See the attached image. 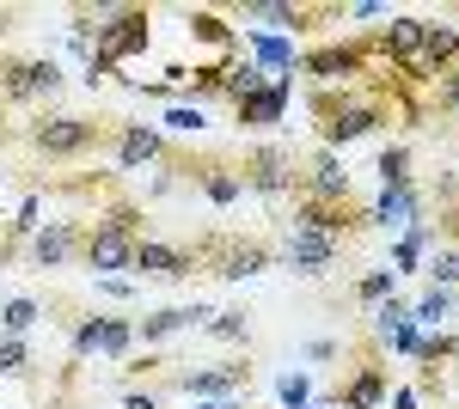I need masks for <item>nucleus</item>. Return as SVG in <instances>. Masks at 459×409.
Returning a JSON list of instances; mask_svg holds the SVG:
<instances>
[{
	"mask_svg": "<svg viewBox=\"0 0 459 409\" xmlns=\"http://www.w3.org/2000/svg\"><path fill=\"white\" fill-rule=\"evenodd\" d=\"M190 257H196V269L221 275V281H251V275L276 269V244L270 239H246V233H203L196 244H184Z\"/></svg>",
	"mask_w": 459,
	"mask_h": 409,
	"instance_id": "obj_1",
	"label": "nucleus"
},
{
	"mask_svg": "<svg viewBox=\"0 0 459 409\" xmlns=\"http://www.w3.org/2000/svg\"><path fill=\"white\" fill-rule=\"evenodd\" d=\"M117 123L123 116H37L25 141H31L37 159H86V153H99L105 141H117Z\"/></svg>",
	"mask_w": 459,
	"mask_h": 409,
	"instance_id": "obj_2",
	"label": "nucleus"
},
{
	"mask_svg": "<svg viewBox=\"0 0 459 409\" xmlns=\"http://www.w3.org/2000/svg\"><path fill=\"white\" fill-rule=\"evenodd\" d=\"M153 43V6H99V37H92V62L99 68H123Z\"/></svg>",
	"mask_w": 459,
	"mask_h": 409,
	"instance_id": "obj_3",
	"label": "nucleus"
},
{
	"mask_svg": "<svg viewBox=\"0 0 459 409\" xmlns=\"http://www.w3.org/2000/svg\"><path fill=\"white\" fill-rule=\"evenodd\" d=\"M233 166H239V183L257 190L264 202H288V196H294V166H300V153L282 147V141H251Z\"/></svg>",
	"mask_w": 459,
	"mask_h": 409,
	"instance_id": "obj_4",
	"label": "nucleus"
},
{
	"mask_svg": "<svg viewBox=\"0 0 459 409\" xmlns=\"http://www.w3.org/2000/svg\"><path fill=\"white\" fill-rule=\"evenodd\" d=\"M135 244H142V239H135L129 226H117V220H105V214H86V244H80V263L105 281V275H117V269H129V263H135Z\"/></svg>",
	"mask_w": 459,
	"mask_h": 409,
	"instance_id": "obj_5",
	"label": "nucleus"
},
{
	"mask_svg": "<svg viewBox=\"0 0 459 409\" xmlns=\"http://www.w3.org/2000/svg\"><path fill=\"white\" fill-rule=\"evenodd\" d=\"M160 385H166V391H184V397H196V404H209V397H246V391H251V367H246V361H214V367H196V373L172 367Z\"/></svg>",
	"mask_w": 459,
	"mask_h": 409,
	"instance_id": "obj_6",
	"label": "nucleus"
},
{
	"mask_svg": "<svg viewBox=\"0 0 459 409\" xmlns=\"http://www.w3.org/2000/svg\"><path fill=\"white\" fill-rule=\"evenodd\" d=\"M300 73H313L318 92H331V86H361L368 80V55H361V37L350 43H318L300 55Z\"/></svg>",
	"mask_w": 459,
	"mask_h": 409,
	"instance_id": "obj_7",
	"label": "nucleus"
},
{
	"mask_svg": "<svg viewBox=\"0 0 459 409\" xmlns=\"http://www.w3.org/2000/svg\"><path fill=\"white\" fill-rule=\"evenodd\" d=\"M68 86V73L56 55H37V62H0V98L6 104H37V98H56Z\"/></svg>",
	"mask_w": 459,
	"mask_h": 409,
	"instance_id": "obj_8",
	"label": "nucleus"
},
{
	"mask_svg": "<svg viewBox=\"0 0 459 409\" xmlns=\"http://www.w3.org/2000/svg\"><path fill=\"white\" fill-rule=\"evenodd\" d=\"M80 244H86V214H56V220H43L25 244V263L31 269H62L80 257Z\"/></svg>",
	"mask_w": 459,
	"mask_h": 409,
	"instance_id": "obj_9",
	"label": "nucleus"
},
{
	"mask_svg": "<svg viewBox=\"0 0 459 409\" xmlns=\"http://www.w3.org/2000/svg\"><path fill=\"white\" fill-rule=\"evenodd\" d=\"M337 257H343V244L325 239V233H307V226H288L282 251H276V263H288L294 275H307V281H318V275L337 269Z\"/></svg>",
	"mask_w": 459,
	"mask_h": 409,
	"instance_id": "obj_10",
	"label": "nucleus"
},
{
	"mask_svg": "<svg viewBox=\"0 0 459 409\" xmlns=\"http://www.w3.org/2000/svg\"><path fill=\"white\" fill-rule=\"evenodd\" d=\"M288 98H294V73H270V86L251 92V98H239V104H233V116H239V129L264 135V129H276V123L288 116Z\"/></svg>",
	"mask_w": 459,
	"mask_h": 409,
	"instance_id": "obj_11",
	"label": "nucleus"
},
{
	"mask_svg": "<svg viewBox=\"0 0 459 409\" xmlns=\"http://www.w3.org/2000/svg\"><path fill=\"white\" fill-rule=\"evenodd\" d=\"M166 159H178L172 147H166V135L160 129H147V123H117V171H142V166H166Z\"/></svg>",
	"mask_w": 459,
	"mask_h": 409,
	"instance_id": "obj_12",
	"label": "nucleus"
},
{
	"mask_svg": "<svg viewBox=\"0 0 459 409\" xmlns=\"http://www.w3.org/2000/svg\"><path fill=\"white\" fill-rule=\"evenodd\" d=\"M129 269L147 275V281H184V275H196V257H190L184 244L142 239V244H135V263H129Z\"/></svg>",
	"mask_w": 459,
	"mask_h": 409,
	"instance_id": "obj_13",
	"label": "nucleus"
},
{
	"mask_svg": "<svg viewBox=\"0 0 459 409\" xmlns=\"http://www.w3.org/2000/svg\"><path fill=\"white\" fill-rule=\"evenodd\" d=\"M423 220V190L417 183H392L380 190L374 202H368V226H398V233H411Z\"/></svg>",
	"mask_w": 459,
	"mask_h": 409,
	"instance_id": "obj_14",
	"label": "nucleus"
},
{
	"mask_svg": "<svg viewBox=\"0 0 459 409\" xmlns=\"http://www.w3.org/2000/svg\"><path fill=\"white\" fill-rule=\"evenodd\" d=\"M386 348H368V361H361V373L350 385H331V397L343 409H380L386 404V361H380Z\"/></svg>",
	"mask_w": 459,
	"mask_h": 409,
	"instance_id": "obj_15",
	"label": "nucleus"
},
{
	"mask_svg": "<svg viewBox=\"0 0 459 409\" xmlns=\"http://www.w3.org/2000/svg\"><path fill=\"white\" fill-rule=\"evenodd\" d=\"M209 306H160V311H147V318H135V342L142 348H153V342H166L178 337V330H209Z\"/></svg>",
	"mask_w": 459,
	"mask_h": 409,
	"instance_id": "obj_16",
	"label": "nucleus"
},
{
	"mask_svg": "<svg viewBox=\"0 0 459 409\" xmlns=\"http://www.w3.org/2000/svg\"><path fill=\"white\" fill-rule=\"evenodd\" d=\"M184 25H190V37H196L203 49H214V62H233L239 31L227 25V13H214V6H190V13H184Z\"/></svg>",
	"mask_w": 459,
	"mask_h": 409,
	"instance_id": "obj_17",
	"label": "nucleus"
},
{
	"mask_svg": "<svg viewBox=\"0 0 459 409\" xmlns=\"http://www.w3.org/2000/svg\"><path fill=\"white\" fill-rule=\"evenodd\" d=\"M423 62L435 73H454L459 68V31H454V25H435V19L423 25Z\"/></svg>",
	"mask_w": 459,
	"mask_h": 409,
	"instance_id": "obj_18",
	"label": "nucleus"
},
{
	"mask_svg": "<svg viewBox=\"0 0 459 409\" xmlns=\"http://www.w3.org/2000/svg\"><path fill=\"white\" fill-rule=\"evenodd\" d=\"M43 306H37L31 294H13V300H0V337H31Z\"/></svg>",
	"mask_w": 459,
	"mask_h": 409,
	"instance_id": "obj_19",
	"label": "nucleus"
},
{
	"mask_svg": "<svg viewBox=\"0 0 459 409\" xmlns=\"http://www.w3.org/2000/svg\"><path fill=\"white\" fill-rule=\"evenodd\" d=\"M270 86V73L264 68H251V62H227V98L239 104V98H251V92H264Z\"/></svg>",
	"mask_w": 459,
	"mask_h": 409,
	"instance_id": "obj_20",
	"label": "nucleus"
},
{
	"mask_svg": "<svg viewBox=\"0 0 459 409\" xmlns=\"http://www.w3.org/2000/svg\"><path fill=\"white\" fill-rule=\"evenodd\" d=\"M209 337L227 342V348H246V342H251V318H246V311H214V318H209Z\"/></svg>",
	"mask_w": 459,
	"mask_h": 409,
	"instance_id": "obj_21",
	"label": "nucleus"
},
{
	"mask_svg": "<svg viewBox=\"0 0 459 409\" xmlns=\"http://www.w3.org/2000/svg\"><path fill=\"white\" fill-rule=\"evenodd\" d=\"M129 348H135V324H129V318H105L99 354H105V361H129Z\"/></svg>",
	"mask_w": 459,
	"mask_h": 409,
	"instance_id": "obj_22",
	"label": "nucleus"
},
{
	"mask_svg": "<svg viewBox=\"0 0 459 409\" xmlns=\"http://www.w3.org/2000/svg\"><path fill=\"white\" fill-rule=\"evenodd\" d=\"M454 311H459V300L447 294V287H429L423 300L411 306V318H417V330H423V324H441V318H454Z\"/></svg>",
	"mask_w": 459,
	"mask_h": 409,
	"instance_id": "obj_23",
	"label": "nucleus"
},
{
	"mask_svg": "<svg viewBox=\"0 0 459 409\" xmlns=\"http://www.w3.org/2000/svg\"><path fill=\"white\" fill-rule=\"evenodd\" d=\"M0 379H31V342L0 337Z\"/></svg>",
	"mask_w": 459,
	"mask_h": 409,
	"instance_id": "obj_24",
	"label": "nucleus"
},
{
	"mask_svg": "<svg viewBox=\"0 0 459 409\" xmlns=\"http://www.w3.org/2000/svg\"><path fill=\"white\" fill-rule=\"evenodd\" d=\"M447 361H459V337L435 330V337L417 342V367H447Z\"/></svg>",
	"mask_w": 459,
	"mask_h": 409,
	"instance_id": "obj_25",
	"label": "nucleus"
},
{
	"mask_svg": "<svg viewBox=\"0 0 459 409\" xmlns=\"http://www.w3.org/2000/svg\"><path fill=\"white\" fill-rule=\"evenodd\" d=\"M392 294H398V275L392 269H368L361 281H355V300H361V306H380V300H392Z\"/></svg>",
	"mask_w": 459,
	"mask_h": 409,
	"instance_id": "obj_26",
	"label": "nucleus"
},
{
	"mask_svg": "<svg viewBox=\"0 0 459 409\" xmlns=\"http://www.w3.org/2000/svg\"><path fill=\"white\" fill-rule=\"evenodd\" d=\"M160 123H166L172 135H203V129H209V110H203V104H172Z\"/></svg>",
	"mask_w": 459,
	"mask_h": 409,
	"instance_id": "obj_27",
	"label": "nucleus"
},
{
	"mask_svg": "<svg viewBox=\"0 0 459 409\" xmlns=\"http://www.w3.org/2000/svg\"><path fill=\"white\" fill-rule=\"evenodd\" d=\"M429 287H447V294H454L459 287V251L454 244H447V251H441V244H435V257H429Z\"/></svg>",
	"mask_w": 459,
	"mask_h": 409,
	"instance_id": "obj_28",
	"label": "nucleus"
},
{
	"mask_svg": "<svg viewBox=\"0 0 459 409\" xmlns=\"http://www.w3.org/2000/svg\"><path fill=\"white\" fill-rule=\"evenodd\" d=\"M374 171H380V190H392V183H417V177H411V147H386Z\"/></svg>",
	"mask_w": 459,
	"mask_h": 409,
	"instance_id": "obj_29",
	"label": "nucleus"
},
{
	"mask_svg": "<svg viewBox=\"0 0 459 409\" xmlns=\"http://www.w3.org/2000/svg\"><path fill=\"white\" fill-rule=\"evenodd\" d=\"M99 337H105V318H99V311H86V318L74 324V361L99 354Z\"/></svg>",
	"mask_w": 459,
	"mask_h": 409,
	"instance_id": "obj_30",
	"label": "nucleus"
},
{
	"mask_svg": "<svg viewBox=\"0 0 459 409\" xmlns=\"http://www.w3.org/2000/svg\"><path fill=\"white\" fill-rule=\"evenodd\" d=\"M398 324H411V306H404V300L392 294V300H380V311H374V342H386Z\"/></svg>",
	"mask_w": 459,
	"mask_h": 409,
	"instance_id": "obj_31",
	"label": "nucleus"
},
{
	"mask_svg": "<svg viewBox=\"0 0 459 409\" xmlns=\"http://www.w3.org/2000/svg\"><path fill=\"white\" fill-rule=\"evenodd\" d=\"M276 397H282V409H307L313 404V379L307 373H282L276 379Z\"/></svg>",
	"mask_w": 459,
	"mask_h": 409,
	"instance_id": "obj_32",
	"label": "nucleus"
},
{
	"mask_svg": "<svg viewBox=\"0 0 459 409\" xmlns=\"http://www.w3.org/2000/svg\"><path fill=\"white\" fill-rule=\"evenodd\" d=\"M429 196L441 202V214H447V208H459V171H441V177L429 183Z\"/></svg>",
	"mask_w": 459,
	"mask_h": 409,
	"instance_id": "obj_33",
	"label": "nucleus"
},
{
	"mask_svg": "<svg viewBox=\"0 0 459 409\" xmlns=\"http://www.w3.org/2000/svg\"><path fill=\"white\" fill-rule=\"evenodd\" d=\"M417 342H423V330H417V318H411V324H398V330H392V337L380 342V348H398V354H417Z\"/></svg>",
	"mask_w": 459,
	"mask_h": 409,
	"instance_id": "obj_34",
	"label": "nucleus"
},
{
	"mask_svg": "<svg viewBox=\"0 0 459 409\" xmlns=\"http://www.w3.org/2000/svg\"><path fill=\"white\" fill-rule=\"evenodd\" d=\"M417 263H423V251H417L411 239H398V244H392V275H411Z\"/></svg>",
	"mask_w": 459,
	"mask_h": 409,
	"instance_id": "obj_35",
	"label": "nucleus"
},
{
	"mask_svg": "<svg viewBox=\"0 0 459 409\" xmlns=\"http://www.w3.org/2000/svg\"><path fill=\"white\" fill-rule=\"evenodd\" d=\"M99 294H105V300H135V281H123V275H105V281H99Z\"/></svg>",
	"mask_w": 459,
	"mask_h": 409,
	"instance_id": "obj_36",
	"label": "nucleus"
},
{
	"mask_svg": "<svg viewBox=\"0 0 459 409\" xmlns=\"http://www.w3.org/2000/svg\"><path fill=\"white\" fill-rule=\"evenodd\" d=\"M337 354H343V342H331V337L307 342V361H337Z\"/></svg>",
	"mask_w": 459,
	"mask_h": 409,
	"instance_id": "obj_37",
	"label": "nucleus"
},
{
	"mask_svg": "<svg viewBox=\"0 0 459 409\" xmlns=\"http://www.w3.org/2000/svg\"><path fill=\"white\" fill-rule=\"evenodd\" d=\"M435 239H447L459 251V208H447V214H441V226H435Z\"/></svg>",
	"mask_w": 459,
	"mask_h": 409,
	"instance_id": "obj_38",
	"label": "nucleus"
},
{
	"mask_svg": "<svg viewBox=\"0 0 459 409\" xmlns=\"http://www.w3.org/2000/svg\"><path fill=\"white\" fill-rule=\"evenodd\" d=\"M123 409H160V397H153V391H129V397H123Z\"/></svg>",
	"mask_w": 459,
	"mask_h": 409,
	"instance_id": "obj_39",
	"label": "nucleus"
},
{
	"mask_svg": "<svg viewBox=\"0 0 459 409\" xmlns=\"http://www.w3.org/2000/svg\"><path fill=\"white\" fill-rule=\"evenodd\" d=\"M392 409H417V385H398L392 391Z\"/></svg>",
	"mask_w": 459,
	"mask_h": 409,
	"instance_id": "obj_40",
	"label": "nucleus"
},
{
	"mask_svg": "<svg viewBox=\"0 0 459 409\" xmlns=\"http://www.w3.org/2000/svg\"><path fill=\"white\" fill-rule=\"evenodd\" d=\"M196 409H246V397H209V404H196Z\"/></svg>",
	"mask_w": 459,
	"mask_h": 409,
	"instance_id": "obj_41",
	"label": "nucleus"
},
{
	"mask_svg": "<svg viewBox=\"0 0 459 409\" xmlns=\"http://www.w3.org/2000/svg\"><path fill=\"white\" fill-rule=\"evenodd\" d=\"M6 31H13V13H0V37H6Z\"/></svg>",
	"mask_w": 459,
	"mask_h": 409,
	"instance_id": "obj_42",
	"label": "nucleus"
},
{
	"mask_svg": "<svg viewBox=\"0 0 459 409\" xmlns=\"http://www.w3.org/2000/svg\"><path fill=\"white\" fill-rule=\"evenodd\" d=\"M454 318H459V311H454Z\"/></svg>",
	"mask_w": 459,
	"mask_h": 409,
	"instance_id": "obj_43",
	"label": "nucleus"
}]
</instances>
